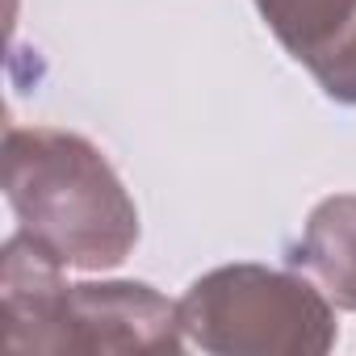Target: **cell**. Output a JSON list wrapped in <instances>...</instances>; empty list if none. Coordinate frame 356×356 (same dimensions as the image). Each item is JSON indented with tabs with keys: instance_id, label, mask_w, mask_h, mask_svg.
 <instances>
[{
	"instance_id": "3",
	"label": "cell",
	"mask_w": 356,
	"mask_h": 356,
	"mask_svg": "<svg viewBox=\"0 0 356 356\" xmlns=\"http://www.w3.org/2000/svg\"><path fill=\"white\" fill-rule=\"evenodd\" d=\"M185 339L214 356H323L335 348L331 302L293 273L227 264L181 298Z\"/></svg>"
},
{
	"instance_id": "5",
	"label": "cell",
	"mask_w": 356,
	"mask_h": 356,
	"mask_svg": "<svg viewBox=\"0 0 356 356\" xmlns=\"http://www.w3.org/2000/svg\"><path fill=\"white\" fill-rule=\"evenodd\" d=\"M293 260L323 281L335 306L356 314V197L352 193L314 206Z\"/></svg>"
},
{
	"instance_id": "2",
	"label": "cell",
	"mask_w": 356,
	"mask_h": 356,
	"mask_svg": "<svg viewBox=\"0 0 356 356\" xmlns=\"http://www.w3.org/2000/svg\"><path fill=\"white\" fill-rule=\"evenodd\" d=\"M63 268L34 248L30 235H13L0 256L5 298V348L9 352H118L163 356L185 348L181 302H168L143 281L67 285Z\"/></svg>"
},
{
	"instance_id": "1",
	"label": "cell",
	"mask_w": 356,
	"mask_h": 356,
	"mask_svg": "<svg viewBox=\"0 0 356 356\" xmlns=\"http://www.w3.org/2000/svg\"><path fill=\"white\" fill-rule=\"evenodd\" d=\"M5 197L59 268H118L138 243V210L109 159L80 134L51 126H9Z\"/></svg>"
},
{
	"instance_id": "4",
	"label": "cell",
	"mask_w": 356,
	"mask_h": 356,
	"mask_svg": "<svg viewBox=\"0 0 356 356\" xmlns=\"http://www.w3.org/2000/svg\"><path fill=\"white\" fill-rule=\"evenodd\" d=\"M256 9L331 101L356 105V0H256Z\"/></svg>"
}]
</instances>
